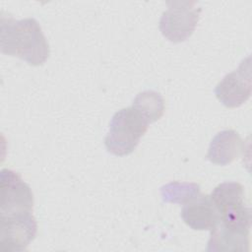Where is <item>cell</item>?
<instances>
[{"instance_id":"obj_1","label":"cell","mask_w":252,"mask_h":252,"mask_svg":"<svg viewBox=\"0 0 252 252\" xmlns=\"http://www.w3.org/2000/svg\"><path fill=\"white\" fill-rule=\"evenodd\" d=\"M0 49L3 54L17 56L32 66L43 64L49 56L48 42L36 20H15L3 13L0 19Z\"/></svg>"},{"instance_id":"obj_2","label":"cell","mask_w":252,"mask_h":252,"mask_svg":"<svg viewBox=\"0 0 252 252\" xmlns=\"http://www.w3.org/2000/svg\"><path fill=\"white\" fill-rule=\"evenodd\" d=\"M149 124L147 119L132 106L120 109L112 116L104 139L107 151L115 156L131 154L147 132Z\"/></svg>"},{"instance_id":"obj_3","label":"cell","mask_w":252,"mask_h":252,"mask_svg":"<svg viewBox=\"0 0 252 252\" xmlns=\"http://www.w3.org/2000/svg\"><path fill=\"white\" fill-rule=\"evenodd\" d=\"M220 214V223L225 227L249 233L251 212L244 199V188L237 182H223L210 195Z\"/></svg>"},{"instance_id":"obj_4","label":"cell","mask_w":252,"mask_h":252,"mask_svg":"<svg viewBox=\"0 0 252 252\" xmlns=\"http://www.w3.org/2000/svg\"><path fill=\"white\" fill-rule=\"evenodd\" d=\"M159 20V31L171 42L186 40L195 31L201 8L196 1H169Z\"/></svg>"},{"instance_id":"obj_5","label":"cell","mask_w":252,"mask_h":252,"mask_svg":"<svg viewBox=\"0 0 252 252\" xmlns=\"http://www.w3.org/2000/svg\"><path fill=\"white\" fill-rule=\"evenodd\" d=\"M0 187L1 217L32 213V192L18 173L10 169H2Z\"/></svg>"},{"instance_id":"obj_6","label":"cell","mask_w":252,"mask_h":252,"mask_svg":"<svg viewBox=\"0 0 252 252\" xmlns=\"http://www.w3.org/2000/svg\"><path fill=\"white\" fill-rule=\"evenodd\" d=\"M251 88V57L248 56L235 71L223 77L217 85L215 94L226 107H238L250 97Z\"/></svg>"},{"instance_id":"obj_7","label":"cell","mask_w":252,"mask_h":252,"mask_svg":"<svg viewBox=\"0 0 252 252\" xmlns=\"http://www.w3.org/2000/svg\"><path fill=\"white\" fill-rule=\"evenodd\" d=\"M36 230L32 213L1 217L0 243L5 251H23L33 240Z\"/></svg>"},{"instance_id":"obj_8","label":"cell","mask_w":252,"mask_h":252,"mask_svg":"<svg viewBox=\"0 0 252 252\" xmlns=\"http://www.w3.org/2000/svg\"><path fill=\"white\" fill-rule=\"evenodd\" d=\"M183 221L196 230H212L220 222V214L209 195L199 194L181 210Z\"/></svg>"},{"instance_id":"obj_9","label":"cell","mask_w":252,"mask_h":252,"mask_svg":"<svg viewBox=\"0 0 252 252\" xmlns=\"http://www.w3.org/2000/svg\"><path fill=\"white\" fill-rule=\"evenodd\" d=\"M242 147L243 143L238 133L233 130H223L212 140L207 158L213 163L225 165L239 156Z\"/></svg>"},{"instance_id":"obj_10","label":"cell","mask_w":252,"mask_h":252,"mask_svg":"<svg viewBox=\"0 0 252 252\" xmlns=\"http://www.w3.org/2000/svg\"><path fill=\"white\" fill-rule=\"evenodd\" d=\"M249 233L240 232L225 227L219 222L211 230V237L208 241L207 251H248Z\"/></svg>"},{"instance_id":"obj_11","label":"cell","mask_w":252,"mask_h":252,"mask_svg":"<svg viewBox=\"0 0 252 252\" xmlns=\"http://www.w3.org/2000/svg\"><path fill=\"white\" fill-rule=\"evenodd\" d=\"M132 107L140 112L149 123H152L162 116L164 101L158 93L155 91H145L137 94Z\"/></svg>"},{"instance_id":"obj_12","label":"cell","mask_w":252,"mask_h":252,"mask_svg":"<svg viewBox=\"0 0 252 252\" xmlns=\"http://www.w3.org/2000/svg\"><path fill=\"white\" fill-rule=\"evenodd\" d=\"M160 194L164 202L185 204L200 194V186L196 183L170 182L160 188Z\"/></svg>"}]
</instances>
